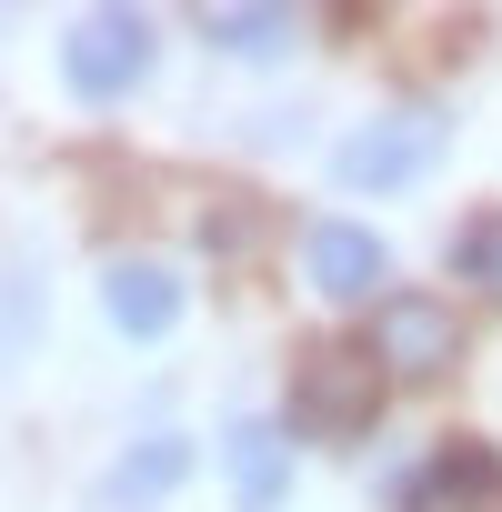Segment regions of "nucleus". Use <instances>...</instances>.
Listing matches in <instances>:
<instances>
[{"label":"nucleus","instance_id":"nucleus-1","mask_svg":"<svg viewBox=\"0 0 502 512\" xmlns=\"http://www.w3.org/2000/svg\"><path fill=\"white\" fill-rule=\"evenodd\" d=\"M141 71H151V21H141V11H121V0H111V11H81V21H71L61 81H71L81 101H121Z\"/></svg>","mask_w":502,"mask_h":512},{"label":"nucleus","instance_id":"nucleus-2","mask_svg":"<svg viewBox=\"0 0 502 512\" xmlns=\"http://www.w3.org/2000/svg\"><path fill=\"white\" fill-rule=\"evenodd\" d=\"M372 372L382 382H442L452 372V352H462V312H442V302H422V292H402V302H382L372 312Z\"/></svg>","mask_w":502,"mask_h":512},{"label":"nucleus","instance_id":"nucleus-3","mask_svg":"<svg viewBox=\"0 0 502 512\" xmlns=\"http://www.w3.org/2000/svg\"><path fill=\"white\" fill-rule=\"evenodd\" d=\"M432 141H442V121L432 111H392V121H362L352 131V151L332 161L352 191H402V181H422L432 171Z\"/></svg>","mask_w":502,"mask_h":512},{"label":"nucleus","instance_id":"nucleus-4","mask_svg":"<svg viewBox=\"0 0 502 512\" xmlns=\"http://www.w3.org/2000/svg\"><path fill=\"white\" fill-rule=\"evenodd\" d=\"M372 382H382L372 352H342V342H332V352H312V362L292 372V422H302V432H362V422H372Z\"/></svg>","mask_w":502,"mask_h":512},{"label":"nucleus","instance_id":"nucleus-5","mask_svg":"<svg viewBox=\"0 0 502 512\" xmlns=\"http://www.w3.org/2000/svg\"><path fill=\"white\" fill-rule=\"evenodd\" d=\"M302 272H312V292L362 302V292H382L392 251H382V231H362V221H312V231H302Z\"/></svg>","mask_w":502,"mask_h":512},{"label":"nucleus","instance_id":"nucleus-6","mask_svg":"<svg viewBox=\"0 0 502 512\" xmlns=\"http://www.w3.org/2000/svg\"><path fill=\"white\" fill-rule=\"evenodd\" d=\"M101 302H111V322H121L131 342H161V332L181 322V272H171V262H111Z\"/></svg>","mask_w":502,"mask_h":512},{"label":"nucleus","instance_id":"nucleus-7","mask_svg":"<svg viewBox=\"0 0 502 512\" xmlns=\"http://www.w3.org/2000/svg\"><path fill=\"white\" fill-rule=\"evenodd\" d=\"M221 452H231V502H241V512H272V502H282V482H292L282 422H231Z\"/></svg>","mask_w":502,"mask_h":512},{"label":"nucleus","instance_id":"nucleus-8","mask_svg":"<svg viewBox=\"0 0 502 512\" xmlns=\"http://www.w3.org/2000/svg\"><path fill=\"white\" fill-rule=\"evenodd\" d=\"M181 472H191V442H181V432H151V442H131V452H121L111 502H151V492H171Z\"/></svg>","mask_w":502,"mask_h":512},{"label":"nucleus","instance_id":"nucleus-9","mask_svg":"<svg viewBox=\"0 0 502 512\" xmlns=\"http://www.w3.org/2000/svg\"><path fill=\"white\" fill-rule=\"evenodd\" d=\"M201 41H221V51H241V61H262V51L292 41V11H201Z\"/></svg>","mask_w":502,"mask_h":512},{"label":"nucleus","instance_id":"nucleus-10","mask_svg":"<svg viewBox=\"0 0 502 512\" xmlns=\"http://www.w3.org/2000/svg\"><path fill=\"white\" fill-rule=\"evenodd\" d=\"M452 272H462L472 292H492V302H502V221H462V241H452Z\"/></svg>","mask_w":502,"mask_h":512}]
</instances>
